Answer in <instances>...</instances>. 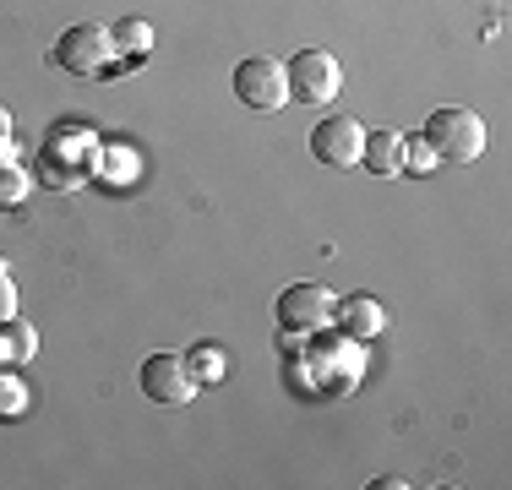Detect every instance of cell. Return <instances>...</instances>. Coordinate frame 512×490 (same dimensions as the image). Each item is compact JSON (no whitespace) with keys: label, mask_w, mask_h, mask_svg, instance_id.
I'll list each match as a JSON object with an SVG mask.
<instances>
[{"label":"cell","mask_w":512,"mask_h":490,"mask_svg":"<svg viewBox=\"0 0 512 490\" xmlns=\"http://www.w3.org/2000/svg\"><path fill=\"white\" fill-rule=\"evenodd\" d=\"M22 409H28V387H22L17 376L0 365V420H17Z\"/></svg>","instance_id":"obj_14"},{"label":"cell","mask_w":512,"mask_h":490,"mask_svg":"<svg viewBox=\"0 0 512 490\" xmlns=\"http://www.w3.org/2000/svg\"><path fill=\"white\" fill-rule=\"evenodd\" d=\"M425 142H431V153L442 164H474L485 153V120L474 109H431Z\"/></svg>","instance_id":"obj_1"},{"label":"cell","mask_w":512,"mask_h":490,"mask_svg":"<svg viewBox=\"0 0 512 490\" xmlns=\"http://www.w3.org/2000/svg\"><path fill=\"white\" fill-rule=\"evenodd\" d=\"M17 316V284H11V273L0 267V322H11Z\"/></svg>","instance_id":"obj_17"},{"label":"cell","mask_w":512,"mask_h":490,"mask_svg":"<svg viewBox=\"0 0 512 490\" xmlns=\"http://www.w3.org/2000/svg\"><path fill=\"white\" fill-rule=\"evenodd\" d=\"M360 147H365V126L355 115H327L322 126L311 131V153H316V164H327V169H355Z\"/></svg>","instance_id":"obj_6"},{"label":"cell","mask_w":512,"mask_h":490,"mask_svg":"<svg viewBox=\"0 0 512 490\" xmlns=\"http://www.w3.org/2000/svg\"><path fill=\"white\" fill-rule=\"evenodd\" d=\"M404 169H436V153L425 137H404Z\"/></svg>","instance_id":"obj_16"},{"label":"cell","mask_w":512,"mask_h":490,"mask_svg":"<svg viewBox=\"0 0 512 490\" xmlns=\"http://www.w3.org/2000/svg\"><path fill=\"white\" fill-rule=\"evenodd\" d=\"M55 60H60V71H71V77H104L120 55H115L109 28H99V22H77V28L60 33Z\"/></svg>","instance_id":"obj_4"},{"label":"cell","mask_w":512,"mask_h":490,"mask_svg":"<svg viewBox=\"0 0 512 490\" xmlns=\"http://www.w3.org/2000/svg\"><path fill=\"white\" fill-rule=\"evenodd\" d=\"M109 39H115V55L142 60V55L153 49V22H142V17H120L115 28H109Z\"/></svg>","instance_id":"obj_11"},{"label":"cell","mask_w":512,"mask_h":490,"mask_svg":"<svg viewBox=\"0 0 512 490\" xmlns=\"http://www.w3.org/2000/svg\"><path fill=\"white\" fill-rule=\"evenodd\" d=\"M137 153H131V147H99V164H93V175H104L109 186H126V180H137Z\"/></svg>","instance_id":"obj_12"},{"label":"cell","mask_w":512,"mask_h":490,"mask_svg":"<svg viewBox=\"0 0 512 490\" xmlns=\"http://www.w3.org/2000/svg\"><path fill=\"white\" fill-rule=\"evenodd\" d=\"M360 164L371 169V175H404V131H393V126L365 131Z\"/></svg>","instance_id":"obj_8"},{"label":"cell","mask_w":512,"mask_h":490,"mask_svg":"<svg viewBox=\"0 0 512 490\" xmlns=\"http://www.w3.org/2000/svg\"><path fill=\"white\" fill-rule=\"evenodd\" d=\"M0 164H11V109L0 104Z\"/></svg>","instance_id":"obj_18"},{"label":"cell","mask_w":512,"mask_h":490,"mask_svg":"<svg viewBox=\"0 0 512 490\" xmlns=\"http://www.w3.org/2000/svg\"><path fill=\"white\" fill-rule=\"evenodd\" d=\"M284 77H289V98H300V104H333L338 88H344V66H338L333 49H295V55L284 60Z\"/></svg>","instance_id":"obj_2"},{"label":"cell","mask_w":512,"mask_h":490,"mask_svg":"<svg viewBox=\"0 0 512 490\" xmlns=\"http://www.w3.org/2000/svg\"><path fill=\"white\" fill-rule=\"evenodd\" d=\"M142 392H148L153 403H191L197 398V382H191L186 360H175V354H148V360H142Z\"/></svg>","instance_id":"obj_7"},{"label":"cell","mask_w":512,"mask_h":490,"mask_svg":"<svg viewBox=\"0 0 512 490\" xmlns=\"http://www.w3.org/2000/svg\"><path fill=\"white\" fill-rule=\"evenodd\" d=\"M333 322L344 327L349 338H376L387 327V311H382V300H376V294H349V300L333 311Z\"/></svg>","instance_id":"obj_9"},{"label":"cell","mask_w":512,"mask_h":490,"mask_svg":"<svg viewBox=\"0 0 512 490\" xmlns=\"http://www.w3.org/2000/svg\"><path fill=\"white\" fill-rule=\"evenodd\" d=\"M186 371H191V382L207 387V382H224V371H229V360H224V343H191L186 349Z\"/></svg>","instance_id":"obj_10"},{"label":"cell","mask_w":512,"mask_h":490,"mask_svg":"<svg viewBox=\"0 0 512 490\" xmlns=\"http://www.w3.org/2000/svg\"><path fill=\"white\" fill-rule=\"evenodd\" d=\"M6 333H11V343H17V365H28L33 354H39V333H33V327L22 322V316H11V322H6Z\"/></svg>","instance_id":"obj_15"},{"label":"cell","mask_w":512,"mask_h":490,"mask_svg":"<svg viewBox=\"0 0 512 490\" xmlns=\"http://www.w3.org/2000/svg\"><path fill=\"white\" fill-rule=\"evenodd\" d=\"M28 191H33V175H28V169L0 164V207H22V202H28Z\"/></svg>","instance_id":"obj_13"},{"label":"cell","mask_w":512,"mask_h":490,"mask_svg":"<svg viewBox=\"0 0 512 490\" xmlns=\"http://www.w3.org/2000/svg\"><path fill=\"white\" fill-rule=\"evenodd\" d=\"M235 98L256 115H278L289 104V77H284V60L273 55H246L235 66Z\"/></svg>","instance_id":"obj_3"},{"label":"cell","mask_w":512,"mask_h":490,"mask_svg":"<svg viewBox=\"0 0 512 490\" xmlns=\"http://www.w3.org/2000/svg\"><path fill=\"white\" fill-rule=\"evenodd\" d=\"M0 365H17V343H11L6 322H0Z\"/></svg>","instance_id":"obj_19"},{"label":"cell","mask_w":512,"mask_h":490,"mask_svg":"<svg viewBox=\"0 0 512 490\" xmlns=\"http://www.w3.org/2000/svg\"><path fill=\"white\" fill-rule=\"evenodd\" d=\"M333 311H338V300L322 284H289L278 294V327L284 333H316V327L333 322Z\"/></svg>","instance_id":"obj_5"}]
</instances>
